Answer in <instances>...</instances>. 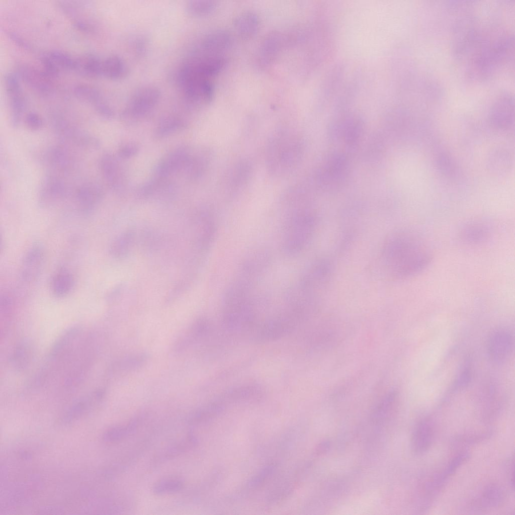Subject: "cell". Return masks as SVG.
<instances>
[{
  "mask_svg": "<svg viewBox=\"0 0 515 515\" xmlns=\"http://www.w3.org/2000/svg\"><path fill=\"white\" fill-rule=\"evenodd\" d=\"M139 146L135 142H129L121 145L118 148L117 154L122 159L130 158L139 152Z\"/></svg>",
  "mask_w": 515,
  "mask_h": 515,
  "instance_id": "e575fe53",
  "label": "cell"
},
{
  "mask_svg": "<svg viewBox=\"0 0 515 515\" xmlns=\"http://www.w3.org/2000/svg\"><path fill=\"white\" fill-rule=\"evenodd\" d=\"M504 498L502 489L496 484H491L484 489L474 504L479 509H487L499 506L503 502Z\"/></svg>",
  "mask_w": 515,
  "mask_h": 515,
  "instance_id": "603a6c76",
  "label": "cell"
},
{
  "mask_svg": "<svg viewBox=\"0 0 515 515\" xmlns=\"http://www.w3.org/2000/svg\"><path fill=\"white\" fill-rule=\"evenodd\" d=\"M160 97L161 91L157 87L153 84L139 87L132 93L122 110L121 119L127 124L139 121L152 111Z\"/></svg>",
  "mask_w": 515,
  "mask_h": 515,
  "instance_id": "7a4b0ae2",
  "label": "cell"
},
{
  "mask_svg": "<svg viewBox=\"0 0 515 515\" xmlns=\"http://www.w3.org/2000/svg\"><path fill=\"white\" fill-rule=\"evenodd\" d=\"M260 21L258 15L253 12L247 11L236 16L234 20V26L238 35L244 39L252 38L258 32Z\"/></svg>",
  "mask_w": 515,
  "mask_h": 515,
  "instance_id": "ffe728a7",
  "label": "cell"
},
{
  "mask_svg": "<svg viewBox=\"0 0 515 515\" xmlns=\"http://www.w3.org/2000/svg\"><path fill=\"white\" fill-rule=\"evenodd\" d=\"M191 156L189 150L186 147L180 146L172 150L155 166L154 180L159 182L177 171L185 169Z\"/></svg>",
  "mask_w": 515,
  "mask_h": 515,
  "instance_id": "52a82bcc",
  "label": "cell"
},
{
  "mask_svg": "<svg viewBox=\"0 0 515 515\" xmlns=\"http://www.w3.org/2000/svg\"><path fill=\"white\" fill-rule=\"evenodd\" d=\"M513 48L514 37L511 35H503L493 42L481 39L468 57L471 76L481 80L490 77L510 60Z\"/></svg>",
  "mask_w": 515,
  "mask_h": 515,
  "instance_id": "6da1fadb",
  "label": "cell"
},
{
  "mask_svg": "<svg viewBox=\"0 0 515 515\" xmlns=\"http://www.w3.org/2000/svg\"><path fill=\"white\" fill-rule=\"evenodd\" d=\"M17 75L28 87L41 95H48L52 92V78L43 70L29 64H21L18 67Z\"/></svg>",
  "mask_w": 515,
  "mask_h": 515,
  "instance_id": "8fae6325",
  "label": "cell"
},
{
  "mask_svg": "<svg viewBox=\"0 0 515 515\" xmlns=\"http://www.w3.org/2000/svg\"><path fill=\"white\" fill-rule=\"evenodd\" d=\"M514 100L510 94L503 93L492 105L489 114L491 125L498 129L505 130L514 123Z\"/></svg>",
  "mask_w": 515,
  "mask_h": 515,
  "instance_id": "9c48e42d",
  "label": "cell"
},
{
  "mask_svg": "<svg viewBox=\"0 0 515 515\" xmlns=\"http://www.w3.org/2000/svg\"><path fill=\"white\" fill-rule=\"evenodd\" d=\"M512 347V338L506 330L499 329L491 334L488 342V353L491 360L501 363L510 355Z\"/></svg>",
  "mask_w": 515,
  "mask_h": 515,
  "instance_id": "2e32d148",
  "label": "cell"
},
{
  "mask_svg": "<svg viewBox=\"0 0 515 515\" xmlns=\"http://www.w3.org/2000/svg\"><path fill=\"white\" fill-rule=\"evenodd\" d=\"M47 54L54 61L60 70H73L74 58L66 52L60 50H52Z\"/></svg>",
  "mask_w": 515,
  "mask_h": 515,
  "instance_id": "d6a6232c",
  "label": "cell"
},
{
  "mask_svg": "<svg viewBox=\"0 0 515 515\" xmlns=\"http://www.w3.org/2000/svg\"><path fill=\"white\" fill-rule=\"evenodd\" d=\"M226 64L225 58L220 55L192 58L181 66L177 74V81L182 84L196 79H210V77L220 72Z\"/></svg>",
  "mask_w": 515,
  "mask_h": 515,
  "instance_id": "3957f363",
  "label": "cell"
},
{
  "mask_svg": "<svg viewBox=\"0 0 515 515\" xmlns=\"http://www.w3.org/2000/svg\"><path fill=\"white\" fill-rule=\"evenodd\" d=\"M186 101L193 105H206L214 96V87L210 79L193 80L181 86Z\"/></svg>",
  "mask_w": 515,
  "mask_h": 515,
  "instance_id": "9a60e30c",
  "label": "cell"
},
{
  "mask_svg": "<svg viewBox=\"0 0 515 515\" xmlns=\"http://www.w3.org/2000/svg\"><path fill=\"white\" fill-rule=\"evenodd\" d=\"M217 2L214 0H190L186 2V12L192 16H202L212 12L216 8Z\"/></svg>",
  "mask_w": 515,
  "mask_h": 515,
  "instance_id": "f1b7e54d",
  "label": "cell"
},
{
  "mask_svg": "<svg viewBox=\"0 0 515 515\" xmlns=\"http://www.w3.org/2000/svg\"><path fill=\"white\" fill-rule=\"evenodd\" d=\"M94 106L97 113L105 119H110L114 116V112L112 108L103 100Z\"/></svg>",
  "mask_w": 515,
  "mask_h": 515,
  "instance_id": "8d00e7d4",
  "label": "cell"
},
{
  "mask_svg": "<svg viewBox=\"0 0 515 515\" xmlns=\"http://www.w3.org/2000/svg\"><path fill=\"white\" fill-rule=\"evenodd\" d=\"M74 285V280L72 273L65 268H61L53 275L50 287L54 296L62 298L71 291Z\"/></svg>",
  "mask_w": 515,
  "mask_h": 515,
  "instance_id": "7402d4cb",
  "label": "cell"
},
{
  "mask_svg": "<svg viewBox=\"0 0 515 515\" xmlns=\"http://www.w3.org/2000/svg\"><path fill=\"white\" fill-rule=\"evenodd\" d=\"M232 43L230 33L225 29L212 30L206 34L201 42L202 50L207 55H218L227 49Z\"/></svg>",
  "mask_w": 515,
  "mask_h": 515,
  "instance_id": "e0dca14e",
  "label": "cell"
},
{
  "mask_svg": "<svg viewBox=\"0 0 515 515\" xmlns=\"http://www.w3.org/2000/svg\"><path fill=\"white\" fill-rule=\"evenodd\" d=\"M4 84L9 99L12 125L17 127L26 108V102L20 79L16 74L9 73L4 77Z\"/></svg>",
  "mask_w": 515,
  "mask_h": 515,
  "instance_id": "ba28073f",
  "label": "cell"
},
{
  "mask_svg": "<svg viewBox=\"0 0 515 515\" xmlns=\"http://www.w3.org/2000/svg\"><path fill=\"white\" fill-rule=\"evenodd\" d=\"M435 437L434 423L428 418H423L416 425L412 437V446L417 454H422L427 451L433 442Z\"/></svg>",
  "mask_w": 515,
  "mask_h": 515,
  "instance_id": "ac0fdd59",
  "label": "cell"
},
{
  "mask_svg": "<svg viewBox=\"0 0 515 515\" xmlns=\"http://www.w3.org/2000/svg\"><path fill=\"white\" fill-rule=\"evenodd\" d=\"M141 422L140 418H136L127 423L112 427L105 433L104 439L111 442L123 440L134 434L137 430Z\"/></svg>",
  "mask_w": 515,
  "mask_h": 515,
  "instance_id": "4316f807",
  "label": "cell"
},
{
  "mask_svg": "<svg viewBox=\"0 0 515 515\" xmlns=\"http://www.w3.org/2000/svg\"><path fill=\"white\" fill-rule=\"evenodd\" d=\"M73 24L75 28L82 32L92 33L95 31L94 26L90 22L83 19H75L74 20Z\"/></svg>",
  "mask_w": 515,
  "mask_h": 515,
  "instance_id": "74e56055",
  "label": "cell"
},
{
  "mask_svg": "<svg viewBox=\"0 0 515 515\" xmlns=\"http://www.w3.org/2000/svg\"><path fill=\"white\" fill-rule=\"evenodd\" d=\"M8 36L9 38L19 47L30 51L32 49V46L26 40L21 37L18 33L13 31H9Z\"/></svg>",
  "mask_w": 515,
  "mask_h": 515,
  "instance_id": "f35d334b",
  "label": "cell"
},
{
  "mask_svg": "<svg viewBox=\"0 0 515 515\" xmlns=\"http://www.w3.org/2000/svg\"><path fill=\"white\" fill-rule=\"evenodd\" d=\"M44 165L54 174L69 173L75 166L72 154L63 146L55 145L47 149L43 154Z\"/></svg>",
  "mask_w": 515,
  "mask_h": 515,
  "instance_id": "7c38bea8",
  "label": "cell"
},
{
  "mask_svg": "<svg viewBox=\"0 0 515 515\" xmlns=\"http://www.w3.org/2000/svg\"><path fill=\"white\" fill-rule=\"evenodd\" d=\"M186 126L185 121L180 117L174 115L165 116L157 123L153 135L156 139H162L182 129Z\"/></svg>",
  "mask_w": 515,
  "mask_h": 515,
  "instance_id": "d4e9b609",
  "label": "cell"
},
{
  "mask_svg": "<svg viewBox=\"0 0 515 515\" xmlns=\"http://www.w3.org/2000/svg\"><path fill=\"white\" fill-rule=\"evenodd\" d=\"M490 227L484 222H474L466 224L462 230L463 239L468 242L484 241L490 234Z\"/></svg>",
  "mask_w": 515,
  "mask_h": 515,
  "instance_id": "484cf974",
  "label": "cell"
},
{
  "mask_svg": "<svg viewBox=\"0 0 515 515\" xmlns=\"http://www.w3.org/2000/svg\"><path fill=\"white\" fill-rule=\"evenodd\" d=\"M32 344L27 339H24L16 346L12 361L14 368L18 370L26 368L30 363L33 352Z\"/></svg>",
  "mask_w": 515,
  "mask_h": 515,
  "instance_id": "83f0119b",
  "label": "cell"
},
{
  "mask_svg": "<svg viewBox=\"0 0 515 515\" xmlns=\"http://www.w3.org/2000/svg\"><path fill=\"white\" fill-rule=\"evenodd\" d=\"M470 379V373L468 369L464 370L457 377L454 388L455 389H461L465 387L469 383Z\"/></svg>",
  "mask_w": 515,
  "mask_h": 515,
  "instance_id": "ab89813d",
  "label": "cell"
},
{
  "mask_svg": "<svg viewBox=\"0 0 515 515\" xmlns=\"http://www.w3.org/2000/svg\"><path fill=\"white\" fill-rule=\"evenodd\" d=\"M102 60L93 54H85L74 58L73 71L89 78L102 76Z\"/></svg>",
  "mask_w": 515,
  "mask_h": 515,
  "instance_id": "d6986e66",
  "label": "cell"
},
{
  "mask_svg": "<svg viewBox=\"0 0 515 515\" xmlns=\"http://www.w3.org/2000/svg\"><path fill=\"white\" fill-rule=\"evenodd\" d=\"M129 73L125 61L120 56L112 54L102 60V75L112 80L125 78Z\"/></svg>",
  "mask_w": 515,
  "mask_h": 515,
  "instance_id": "44dd1931",
  "label": "cell"
},
{
  "mask_svg": "<svg viewBox=\"0 0 515 515\" xmlns=\"http://www.w3.org/2000/svg\"><path fill=\"white\" fill-rule=\"evenodd\" d=\"M51 126L55 134L63 143L83 149L93 150L100 146L98 138L72 124L63 117L52 119Z\"/></svg>",
  "mask_w": 515,
  "mask_h": 515,
  "instance_id": "5b68a950",
  "label": "cell"
},
{
  "mask_svg": "<svg viewBox=\"0 0 515 515\" xmlns=\"http://www.w3.org/2000/svg\"><path fill=\"white\" fill-rule=\"evenodd\" d=\"M282 36L278 32H273L267 36L260 48V61L262 63L269 64L279 52L282 44Z\"/></svg>",
  "mask_w": 515,
  "mask_h": 515,
  "instance_id": "cb8c5ba5",
  "label": "cell"
},
{
  "mask_svg": "<svg viewBox=\"0 0 515 515\" xmlns=\"http://www.w3.org/2000/svg\"><path fill=\"white\" fill-rule=\"evenodd\" d=\"M73 91L78 99L93 105L103 100L100 91L90 84H76L74 87Z\"/></svg>",
  "mask_w": 515,
  "mask_h": 515,
  "instance_id": "1f68e13d",
  "label": "cell"
},
{
  "mask_svg": "<svg viewBox=\"0 0 515 515\" xmlns=\"http://www.w3.org/2000/svg\"><path fill=\"white\" fill-rule=\"evenodd\" d=\"M196 443L197 439L193 435H188L164 449L161 455V459H169L179 455L191 449Z\"/></svg>",
  "mask_w": 515,
  "mask_h": 515,
  "instance_id": "f546056e",
  "label": "cell"
},
{
  "mask_svg": "<svg viewBox=\"0 0 515 515\" xmlns=\"http://www.w3.org/2000/svg\"><path fill=\"white\" fill-rule=\"evenodd\" d=\"M40 60L43 66V71L48 76L53 79L59 75L60 70L47 53L43 54L41 57Z\"/></svg>",
  "mask_w": 515,
  "mask_h": 515,
  "instance_id": "836d02e7",
  "label": "cell"
},
{
  "mask_svg": "<svg viewBox=\"0 0 515 515\" xmlns=\"http://www.w3.org/2000/svg\"><path fill=\"white\" fill-rule=\"evenodd\" d=\"M43 246L36 242L28 249L23 259L21 267L22 278L25 281L33 282L37 279L42 269L45 259Z\"/></svg>",
  "mask_w": 515,
  "mask_h": 515,
  "instance_id": "5bb4252c",
  "label": "cell"
},
{
  "mask_svg": "<svg viewBox=\"0 0 515 515\" xmlns=\"http://www.w3.org/2000/svg\"><path fill=\"white\" fill-rule=\"evenodd\" d=\"M99 168L108 187L116 193H121L125 179L117 157L109 152L103 153L99 159Z\"/></svg>",
  "mask_w": 515,
  "mask_h": 515,
  "instance_id": "30bf717a",
  "label": "cell"
},
{
  "mask_svg": "<svg viewBox=\"0 0 515 515\" xmlns=\"http://www.w3.org/2000/svg\"><path fill=\"white\" fill-rule=\"evenodd\" d=\"M104 194V190L99 184L87 182L76 188L74 198L79 211L88 214L99 204L103 198Z\"/></svg>",
  "mask_w": 515,
  "mask_h": 515,
  "instance_id": "4fadbf2b",
  "label": "cell"
},
{
  "mask_svg": "<svg viewBox=\"0 0 515 515\" xmlns=\"http://www.w3.org/2000/svg\"><path fill=\"white\" fill-rule=\"evenodd\" d=\"M65 181L58 175L51 173L46 176L40 185L38 201L43 207H49L64 200L69 189Z\"/></svg>",
  "mask_w": 515,
  "mask_h": 515,
  "instance_id": "8992f818",
  "label": "cell"
},
{
  "mask_svg": "<svg viewBox=\"0 0 515 515\" xmlns=\"http://www.w3.org/2000/svg\"><path fill=\"white\" fill-rule=\"evenodd\" d=\"M26 126L30 130L37 131L43 125V120L40 116L33 112L28 113L25 117Z\"/></svg>",
  "mask_w": 515,
  "mask_h": 515,
  "instance_id": "d590c367",
  "label": "cell"
},
{
  "mask_svg": "<svg viewBox=\"0 0 515 515\" xmlns=\"http://www.w3.org/2000/svg\"><path fill=\"white\" fill-rule=\"evenodd\" d=\"M276 135L269 146V167L273 171L286 172L292 169L297 158V142L288 132Z\"/></svg>",
  "mask_w": 515,
  "mask_h": 515,
  "instance_id": "277c9868",
  "label": "cell"
},
{
  "mask_svg": "<svg viewBox=\"0 0 515 515\" xmlns=\"http://www.w3.org/2000/svg\"><path fill=\"white\" fill-rule=\"evenodd\" d=\"M184 487L183 481L176 478H167L158 480L152 487V491L156 495L177 492Z\"/></svg>",
  "mask_w": 515,
  "mask_h": 515,
  "instance_id": "4dcf8cb0",
  "label": "cell"
}]
</instances>
